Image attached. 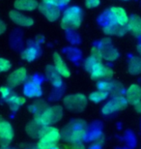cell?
I'll list each match as a JSON object with an SVG mask.
<instances>
[{"mask_svg": "<svg viewBox=\"0 0 141 149\" xmlns=\"http://www.w3.org/2000/svg\"><path fill=\"white\" fill-rule=\"evenodd\" d=\"M12 63L8 59L0 57V73H5L8 72L11 69Z\"/></svg>", "mask_w": 141, "mask_h": 149, "instance_id": "1f68e13d", "label": "cell"}, {"mask_svg": "<svg viewBox=\"0 0 141 149\" xmlns=\"http://www.w3.org/2000/svg\"><path fill=\"white\" fill-rule=\"evenodd\" d=\"M101 60H99L94 56L90 55L89 57H87L84 61V69L87 71V72L91 73V71L94 69V67L96 66V64L98 63V62H101Z\"/></svg>", "mask_w": 141, "mask_h": 149, "instance_id": "f1b7e54d", "label": "cell"}, {"mask_svg": "<svg viewBox=\"0 0 141 149\" xmlns=\"http://www.w3.org/2000/svg\"><path fill=\"white\" fill-rule=\"evenodd\" d=\"M60 139L61 134L58 129L51 126H44L36 144V149H51L56 146Z\"/></svg>", "mask_w": 141, "mask_h": 149, "instance_id": "3957f363", "label": "cell"}, {"mask_svg": "<svg viewBox=\"0 0 141 149\" xmlns=\"http://www.w3.org/2000/svg\"><path fill=\"white\" fill-rule=\"evenodd\" d=\"M108 92H106V91H101V90H97V91H94L92 92L91 94L89 95V100L91 101L93 103H101L103 102V100H106L107 96H108Z\"/></svg>", "mask_w": 141, "mask_h": 149, "instance_id": "484cf974", "label": "cell"}, {"mask_svg": "<svg viewBox=\"0 0 141 149\" xmlns=\"http://www.w3.org/2000/svg\"><path fill=\"white\" fill-rule=\"evenodd\" d=\"M63 116V108L59 105L47 107L40 114L34 116V120L43 126H51L61 120Z\"/></svg>", "mask_w": 141, "mask_h": 149, "instance_id": "277c9868", "label": "cell"}, {"mask_svg": "<svg viewBox=\"0 0 141 149\" xmlns=\"http://www.w3.org/2000/svg\"><path fill=\"white\" fill-rule=\"evenodd\" d=\"M125 92V88L119 81H111V88L109 93L112 96H123V93Z\"/></svg>", "mask_w": 141, "mask_h": 149, "instance_id": "83f0119b", "label": "cell"}, {"mask_svg": "<svg viewBox=\"0 0 141 149\" xmlns=\"http://www.w3.org/2000/svg\"><path fill=\"white\" fill-rule=\"evenodd\" d=\"M53 63H54V68L56 69L57 72L61 74V77H69L71 76V72L69 70V67L67 66V64L65 63L64 60L61 57V55L58 52L53 53Z\"/></svg>", "mask_w": 141, "mask_h": 149, "instance_id": "9a60e30c", "label": "cell"}, {"mask_svg": "<svg viewBox=\"0 0 141 149\" xmlns=\"http://www.w3.org/2000/svg\"><path fill=\"white\" fill-rule=\"evenodd\" d=\"M97 88H98V90L106 91V92H108L109 93L110 88H111V81H109V80H106V79L99 80V81L97 82Z\"/></svg>", "mask_w": 141, "mask_h": 149, "instance_id": "f546056e", "label": "cell"}, {"mask_svg": "<svg viewBox=\"0 0 141 149\" xmlns=\"http://www.w3.org/2000/svg\"><path fill=\"white\" fill-rule=\"evenodd\" d=\"M128 101L126 99V97L123 96H114L111 100H109L106 105L101 109V112L104 115H109L112 114L114 112L120 111L122 109L127 108L128 106Z\"/></svg>", "mask_w": 141, "mask_h": 149, "instance_id": "52a82bcc", "label": "cell"}, {"mask_svg": "<svg viewBox=\"0 0 141 149\" xmlns=\"http://www.w3.org/2000/svg\"><path fill=\"white\" fill-rule=\"evenodd\" d=\"M26 79H27V71L24 67H19L9 74L7 84L10 88H14L22 84L26 81Z\"/></svg>", "mask_w": 141, "mask_h": 149, "instance_id": "8fae6325", "label": "cell"}, {"mask_svg": "<svg viewBox=\"0 0 141 149\" xmlns=\"http://www.w3.org/2000/svg\"><path fill=\"white\" fill-rule=\"evenodd\" d=\"M9 17L15 24L22 26V27H29L34 23V20H33L32 17L26 16V15L22 14V12L17 10H12L9 13Z\"/></svg>", "mask_w": 141, "mask_h": 149, "instance_id": "4fadbf2b", "label": "cell"}, {"mask_svg": "<svg viewBox=\"0 0 141 149\" xmlns=\"http://www.w3.org/2000/svg\"><path fill=\"white\" fill-rule=\"evenodd\" d=\"M98 47L101 49L103 59H106L107 61H114L119 57V52L113 47L112 42L109 38L103 39Z\"/></svg>", "mask_w": 141, "mask_h": 149, "instance_id": "ba28073f", "label": "cell"}, {"mask_svg": "<svg viewBox=\"0 0 141 149\" xmlns=\"http://www.w3.org/2000/svg\"><path fill=\"white\" fill-rule=\"evenodd\" d=\"M72 149H85V145L83 142H76L72 144Z\"/></svg>", "mask_w": 141, "mask_h": 149, "instance_id": "e575fe53", "label": "cell"}, {"mask_svg": "<svg viewBox=\"0 0 141 149\" xmlns=\"http://www.w3.org/2000/svg\"><path fill=\"white\" fill-rule=\"evenodd\" d=\"M103 33L106 35H116V36H124L127 33L128 28L127 26H121L119 24H112L108 26H104L103 27Z\"/></svg>", "mask_w": 141, "mask_h": 149, "instance_id": "7402d4cb", "label": "cell"}, {"mask_svg": "<svg viewBox=\"0 0 141 149\" xmlns=\"http://www.w3.org/2000/svg\"><path fill=\"white\" fill-rule=\"evenodd\" d=\"M99 23L104 27V26H108V25H112V24H118L115 19V17L112 15V13L110 12V10L104 11L103 14L99 17Z\"/></svg>", "mask_w": 141, "mask_h": 149, "instance_id": "cb8c5ba5", "label": "cell"}, {"mask_svg": "<svg viewBox=\"0 0 141 149\" xmlns=\"http://www.w3.org/2000/svg\"><path fill=\"white\" fill-rule=\"evenodd\" d=\"M25 98L22 96H19L17 94H14L12 93L10 96H9L7 99H6V102L8 103L9 107H10L12 111H17V109H19L20 106H22L23 104L25 103Z\"/></svg>", "mask_w": 141, "mask_h": 149, "instance_id": "44dd1931", "label": "cell"}, {"mask_svg": "<svg viewBox=\"0 0 141 149\" xmlns=\"http://www.w3.org/2000/svg\"><path fill=\"white\" fill-rule=\"evenodd\" d=\"M83 12L78 6H71L64 11L61 19V27L65 30H76L81 26Z\"/></svg>", "mask_w": 141, "mask_h": 149, "instance_id": "7a4b0ae2", "label": "cell"}, {"mask_svg": "<svg viewBox=\"0 0 141 149\" xmlns=\"http://www.w3.org/2000/svg\"><path fill=\"white\" fill-rule=\"evenodd\" d=\"M91 79H106L109 80L113 76V71L111 68L106 67L103 62H98L91 71Z\"/></svg>", "mask_w": 141, "mask_h": 149, "instance_id": "7c38bea8", "label": "cell"}, {"mask_svg": "<svg viewBox=\"0 0 141 149\" xmlns=\"http://www.w3.org/2000/svg\"><path fill=\"white\" fill-rule=\"evenodd\" d=\"M101 3V0H85L84 4L88 9L97 8Z\"/></svg>", "mask_w": 141, "mask_h": 149, "instance_id": "836d02e7", "label": "cell"}, {"mask_svg": "<svg viewBox=\"0 0 141 149\" xmlns=\"http://www.w3.org/2000/svg\"><path fill=\"white\" fill-rule=\"evenodd\" d=\"M137 50H138V52L140 54V57H141V45H138V46H137Z\"/></svg>", "mask_w": 141, "mask_h": 149, "instance_id": "74e56055", "label": "cell"}, {"mask_svg": "<svg viewBox=\"0 0 141 149\" xmlns=\"http://www.w3.org/2000/svg\"><path fill=\"white\" fill-rule=\"evenodd\" d=\"M64 107L71 111H82L87 106V98L83 94L68 95L63 100Z\"/></svg>", "mask_w": 141, "mask_h": 149, "instance_id": "5b68a950", "label": "cell"}, {"mask_svg": "<svg viewBox=\"0 0 141 149\" xmlns=\"http://www.w3.org/2000/svg\"><path fill=\"white\" fill-rule=\"evenodd\" d=\"M14 139V130L10 122L5 120L0 115V144L2 146H8V144Z\"/></svg>", "mask_w": 141, "mask_h": 149, "instance_id": "9c48e42d", "label": "cell"}, {"mask_svg": "<svg viewBox=\"0 0 141 149\" xmlns=\"http://www.w3.org/2000/svg\"><path fill=\"white\" fill-rule=\"evenodd\" d=\"M47 108V106L46 103L43 102V101H38V102L32 104V105L29 107V111L34 114V116H36L43 112Z\"/></svg>", "mask_w": 141, "mask_h": 149, "instance_id": "4316f807", "label": "cell"}, {"mask_svg": "<svg viewBox=\"0 0 141 149\" xmlns=\"http://www.w3.org/2000/svg\"><path fill=\"white\" fill-rule=\"evenodd\" d=\"M51 149H61V148H59V147H57V146H54V147H52Z\"/></svg>", "mask_w": 141, "mask_h": 149, "instance_id": "ab89813d", "label": "cell"}, {"mask_svg": "<svg viewBox=\"0 0 141 149\" xmlns=\"http://www.w3.org/2000/svg\"><path fill=\"white\" fill-rule=\"evenodd\" d=\"M40 53H41V49L38 43H33V42H31V43L28 44L27 47L22 52V58L28 62H32L40 56Z\"/></svg>", "mask_w": 141, "mask_h": 149, "instance_id": "5bb4252c", "label": "cell"}, {"mask_svg": "<svg viewBox=\"0 0 141 149\" xmlns=\"http://www.w3.org/2000/svg\"><path fill=\"white\" fill-rule=\"evenodd\" d=\"M44 3H47V4H50V5H54L57 7H65L67 6L69 3L71 2V0H42Z\"/></svg>", "mask_w": 141, "mask_h": 149, "instance_id": "4dcf8cb0", "label": "cell"}, {"mask_svg": "<svg viewBox=\"0 0 141 149\" xmlns=\"http://www.w3.org/2000/svg\"><path fill=\"white\" fill-rule=\"evenodd\" d=\"M41 77L33 76L26 79L23 85V94L27 98H40L43 95V89L41 86Z\"/></svg>", "mask_w": 141, "mask_h": 149, "instance_id": "8992f818", "label": "cell"}, {"mask_svg": "<svg viewBox=\"0 0 141 149\" xmlns=\"http://www.w3.org/2000/svg\"><path fill=\"white\" fill-rule=\"evenodd\" d=\"M134 109H135V111L137 112H140L141 113V101L138 103H136L135 105H134Z\"/></svg>", "mask_w": 141, "mask_h": 149, "instance_id": "8d00e7d4", "label": "cell"}, {"mask_svg": "<svg viewBox=\"0 0 141 149\" xmlns=\"http://www.w3.org/2000/svg\"><path fill=\"white\" fill-rule=\"evenodd\" d=\"M127 28L134 36H141V17L136 16V15H131L128 17Z\"/></svg>", "mask_w": 141, "mask_h": 149, "instance_id": "ac0fdd59", "label": "cell"}, {"mask_svg": "<svg viewBox=\"0 0 141 149\" xmlns=\"http://www.w3.org/2000/svg\"><path fill=\"white\" fill-rule=\"evenodd\" d=\"M46 76L54 87H60V86L62 85L63 81L61 79V74L57 72L54 66L49 65V66L46 68Z\"/></svg>", "mask_w": 141, "mask_h": 149, "instance_id": "d6986e66", "label": "cell"}, {"mask_svg": "<svg viewBox=\"0 0 141 149\" xmlns=\"http://www.w3.org/2000/svg\"><path fill=\"white\" fill-rule=\"evenodd\" d=\"M44 126L38 123L36 120H33L31 122H29L27 126H26V133L28 134V136H30L33 139L40 138V135L44 129Z\"/></svg>", "mask_w": 141, "mask_h": 149, "instance_id": "603a6c76", "label": "cell"}, {"mask_svg": "<svg viewBox=\"0 0 141 149\" xmlns=\"http://www.w3.org/2000/svg\"><path fill=\"white\" fill-rule=\"evenodd\" d=\"M14 6L17 11L31 12L39 7V3L37 0H16Z\"/></svg>", "mask_w": 141, "mask_h": 149, "instance_id": "e0dca14e", "label": "cell"}, {"mask_svg": "<svg viewBox=\"0 0 141 149\" xmlns=\"http://www.w3.org/2000/svg\"><path fill=\"white\" fill-rule=\"evenodd\" d=\"M39 11L43 15L44 17H46V19L49 22H55L61 17L62 11L61 8L57 7L54 5L47 4V3L42 2L41 4H39Z\"/></svg>", "mask_w": 141, "mask_h": 149, "instance_id": "30bf717a", "label": "cell"}, {"mask_svg": "<svg viewBox=\"0 0 141 149\" xmlns=\"http://www.w3.org/2000/svg\"><path fill=\"white\" fill-rule=\"evenodd\" d=\"M35 149H36V148H35Z\"/></svg>", "mask_w": 141, "mask_h": 149, "instance_id": "b9f144b4", "label": "cell"}, {"mask_svg": "<svg viewBox=\"0 0 141 149\" xmlns=\"http://www.w3.org/2000/svg\"><path fill=\"white\" fill-rule=\"evenodd\" d=\"M6 24H5V22H3V20H1L0 19V35L1 34H3L5 32V30H6Z\"/></svg>", "mask_w": 141, "mask_h": 149, "instance_id": "d590c367", "label": "cell"}, {"mask_svg": "<svg viewBox=\"0 0 141 149\" xmlns=\"http://www.w3.org/2000/svg\"><path fill=\"white\" fill-rule=\"evenodd\" d=\"M0 149H15V148H11V147H9V146H2Z\"/></svg>", "mask_w": 141, "mask_h": 149, "instance_id": "f35d334b", "label": "cell"}, {"mask_svg": "<svg viewBox=\"0 0 141 149\" xmlns=\"http://www.w3.org/2000/svg\"><path fill=\"white\" fill-rule=\"evenodd\" d=\"M87 136V124L83 120H74L64 128L62 136L70 143L83 142Z\"/></svg>", "mask_w": 141, "mask_h": 149, "instance_id": "6da1fadb", "label": "cell"}, {"mask_svg": "<svg viewBox=\"0 0 141 149\" xmlns=\"http://www.w3.org/2000/svg\"><path fill=\"white\" fill-rule=\"evenodd\" d=\"M12 93H13V92L11 91V88L9 87V86H1V87H0V95H1V97L4 100L7 99Z\"/></svg>", "mask_w": 141, "mask_h": 149, "instance_id": "d6a6232c", "label": "cell"}, {"mask_svg": "<svg viewBox=\"0 0 141 149\" xmlns=\"http://www.w3.org/2000/svg\"><path fill=\"white\" fill-rule=\"evenodd\" d=\"M125 1H127V0H125Z\"/></svg>", "mask_w": 141, "mask_h": 149, "instance_id": "60d3db41", "label": "cell"}, {"mask_svg": "<svg viewBox=\"0 0 141 149\" xmlns=\"http://www.w3.org/2000/svg\"><path fill=\"white\" fill-rule=\"evenodd\" d=\"M126 99L128 104L135 105L141 101V87L137 84H133L126 91Z\"/></svg>", "mask_w": 141, "mask_h": 149, "instance_id": "2e32d148", "label": "cell"}, {"mask_svg": "<svg viewBox=\"0 0 141 149\" xmlns=\"http://www.w3.org/2000/svg\"><path fill=\"white\" fill-rule=\"evenodd\" d=\"M128 72L134 76L141 74V57L133 56L128 60Z\"/></svg>", "mask_w": 141, "mask_h": 149, "instance_id": "d4e9b609", "label": "cell"}, {"mask_svg": "<svg viewBox=\"0 0 141 149\" xmlns=\"http://www.w3.org/2000/svg\"><path fill=\"white\" fill-rule=\"evenodd\" d=\"M110 12L112 13V15L115 17L117 23L121 26H127L128 22V17L127 13H126L125 9H123L121 7H111L109 8Z\"/></svg>", "mask_w": 141, "mask_h": 149, "instance_id": "ffe728a7", "label": "cell"}]
</instances>
